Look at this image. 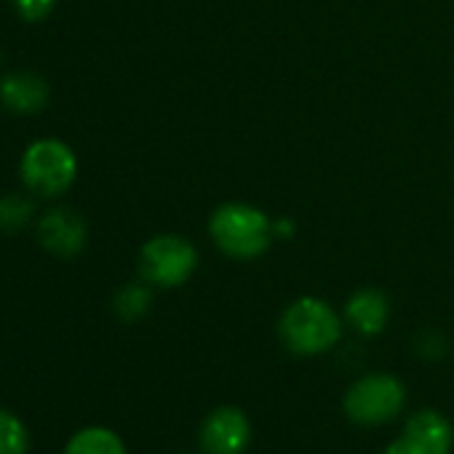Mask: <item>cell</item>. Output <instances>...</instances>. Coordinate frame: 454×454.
Returning a JSON list of instances; mask_svg holds the SVG:
<instances>
[{
	"mask_svg": "<svg viewBox=\"0 0 454 454\" xmlns=\"http://www.w3.org/2000/svg\"><path fill=\"white\" fill-rule=\"evenodd\" d=\"M211 241L233 260H254L273 241V222L249 203H224L208 219Z\"/></svg>",
	"mask_w": 454,
	"mask_h": 454,
	"instance_id": "obj_1",
	"label": "cell"
},
{
	"mask_svg": "<svg viewBox=\"0 0 454 454\" xmlns=\"http://www.w3.org/2000/svg\"><path fill=\"white\" fill-rule=\"evenodd\" d=\"M284 345L297 356H318L340 342L342 321L332 305L318 297H302L292 302L278 324Z\"/></svg>",
	"mask_w": 454,
	"mask_h": 454,
	"instance_id": "obj_2",
	"label": "cell"
},
{
	"mask_svg": "<svg viewBox=\"0 0 454 454\" xmlns=\"http://www.w3.org/2000/svg\"><path fill=\"white\" fill-rule=\"evenodd\" d=\"M20 174L33 195L57 198L73 187L78 176V158L62 139H38L25 150Z\"/></svg>",
	"mask_w": 454,
	"mask_h": 454,
	"instance_id": "obj_3",
	"label": "cell"
},
{
	"mask_svg": "<svg viewBox=\"0 0 454 454\" xmlns=\"http://www.w3.org/2000/svg\"><path fill=\"white\" fill-rule=\"evenodd\" d=\"M403 401H406L403 382L395 380L393 374L377 372L353 382L350 390L345 393L342 406H345V414L356 425L377 427V425L395 419L403 409Z\"/></svg>",
	"mask_w": 454,
	"mask_h": 454,
	"instance_id": "obj_4",
	"label": "cell"
},
{
	"mask_svg": "<svg viewBox=\"0 0 454 454\" xmlns=\"http://www.w3.org/2000/svg\"><path fill=\"white\" fill-rule=\"evenodd\" d=\"M198 268L195 247L182 236H155L139 252L142 281L160 289H174L190 281Z\"/></svg>",
	"mask_w": 454,
	"mask_h": 454,
	"instance_id": "obj_5",
	"label": "cell"
},
{
	"mask_svg": "<svg viewBox=\"0 0 454 454\" xmlns=\"http://www.w3.org/2000/svg\"><path fill=\"white\" fill-rule=\"evenodd\" d=\"M203 454H244L252 441L249 417L239 406H219L200 425Z\"/></svg>",
	"mask_w": 454,
	"mask_h": 454,
	"instance_id": "obj_6",
	"label": "cell"
},
{
	"mask_svg": "<svg viewBox=\"0 0 454 454\" xmlns=\"http://www.w3.org/2000/svg\"><path fill=\"white\" fill-rule=\"evenodd\" d=\"M38 241L49 254L59 260H73L86 249V241H89L86 219L67 206H57L41 216Z\"/></svg>",
	"mask_w": 454,
	"mask_h": 454,
	"instance_id": "obj_7",
	"label": "cell"
},
{
	"mask_svg": "<svg viewBox=\"0 0 454 454\" xmlns=\"http://www.w3.org/2000/svg\"><path fill=\"white\" fill-rule=\"evenodd\" d=\"M49 83L35 73H9L0 81V105L14 115H35L49 105Z\"/></svg>",
	"mask_w": 454,
	"mask_h": 454,
	"instance_id": "obj_8",
	"label": "cell"
},
{
	"mask_svg": "<svg viewBox=\"0 0 454 454\" xmlns=\"http://www.w3.org/2000/svg\"><path fill=\"white\" fill-rule=\"evenodd\" d=\"M403 435L422 451V454H449L454 443V430L449 419L435 409H422L411 414L403 425Z\"/></svg>",
	"mask_w": 454,
	"mask_h": 454,
	"instance_id": "obj_9",
	"label": "cell"
},
{
	"mask_svg": "<svg viewBox=\"0 0 454 454\" xmlns=\"http://www.w3.org/2000/svg\"><path fill=\"white\" fill-rule=\"evenodd\" d=\"M387 316H390V305H387V297L377 289H361L356 292L348 305H345V318L348 324L364 334V337H374L385 329L387 324Z\"/></svg>",
	"mask_w": 454,
	"mask_h": 454,
	"instance_id": "obj_10",
	"label": "cell"
},
{
	"mask_svg": "<svg viewBox=\"0 0 454 454\" xmlns=\"http://www.w3.org/2000/svg\"><path fill=\"white\" fill-rule=\"evenodd\" d=\"M62 454H129L123 438L105 425H86L75 430Z\"/></svg>",
	"mask_w": 454,
	"mask_h": 454,
	"instance_id": "obj_11",
	"label": "cell"
},
{
	"mask_svg": "<svg viewBox=\"0 0 454 454\" xmlns=\"http://www.w3.org/2000/svg\"><path fill=\"white\" fill-rule=\"evenodd\" d=\"M33 433L27 422L14 411L0 406V454H30Z\"/></svg>",
	"mask_w": 454,
	"mask_h": 454,
	"instance_id": "obj_12",
	"label": "cell"
},
{
	"mask_svg": "<svg viewBox=\"0 0 454 454\" xmlns=\"http://www.w3.org/2000/svg\"><path fill=\"white\" fill-rule=\"evenodd\" d=\"M35 203L22 192L0 195V233H20L30 224Z\"/></svg>",
	"mask_w": 454,
	"mask_h": 454,
	"instance_id": "obj_13",
	"label": "cell"
},
{
	"mask_svg": "<svg viewBox=\"0 0 454 454\" xmlns=\"http://www.w3.org/2000/svg\"><path fill=\"white\" fill-rule=\"evenodd\" d=\"M150 305H153V292H150V286H145V284H129V286H123V289L115 294V300H113L115 316H118L121 321H129V324L145 318L147 310H150Z\"/></svg>",
	"mask_w": 454,
	"mask_h": 454,
	"instance_id": "obj_14",
	"label": "cell"
},
{
	"mask_svg": "<svg viewBox=\"0 0 454 454\" xmlns=\"http://www.w3.org/2000/svg\"><path fill=\"white\" fill-rule=\"evenodd\" d=\"M17 14L25 20V22H43L51 17V12L57 9V0H12Z\"/></svg>",
	"mask_w": 454,
	"mask_h": 454,
	"instance_id": "obj_15",
	"label": "cell"
},
{
	"mask_svg": "<svg viewBox=\"0 0 454 454\" xmlns=\"http://www.w3.org/2000/svg\"><path fill=\"white\" fill-rule=\"evenodd\" d=\"M385 454H422L406 435H401V438H395L387 449H385Z\"/></svg>",
	"mask_w": 454,
	"mask_h": 454,
	"instance_id": "obj_16",
	"label": "cell"
}]
</instances>
